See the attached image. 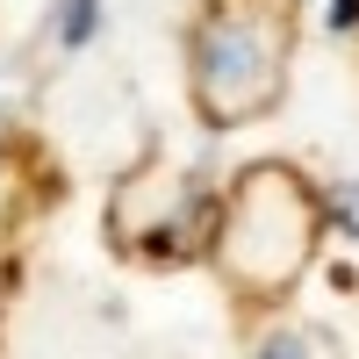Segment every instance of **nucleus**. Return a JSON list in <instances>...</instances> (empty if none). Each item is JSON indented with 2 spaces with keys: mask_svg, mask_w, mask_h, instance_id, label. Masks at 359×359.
I'll return each mask as SVG.
<instances>
[{
  "mask_svg": "<svg viewBox=\"0 0 359 359\" xmlns=\"http://www.w3.org/2000/svg\"><path fill=\"white\" fill-rule=\"evenodd\" d=\"M323 223H331V208H323L316 180L287 158H259L223 187L216 216H208V266L230 287V302L280 309L316 266Z\"/></svg>",
  "mask_w": 359,
  "mask_h": 359,
  "instance_id": "f257e3e1",
  "label": "nucleus"
},
{
  "mask_svg": "<svg viewBox=\"0 0 359 359\" xmlns=\"http://www.w3.org/2000/svg\"><path fill=\"white\" fill-rule=\"evenodd\" d=\"M302 0H201L187 22V108L208 130H252L287 101Z\"/></svg>",
  "mask_w": 359,
  "mask_h": 359,
  "instance_id": "f03ea898",
  "label": "nucleus"
},
{
  "mask_svg": "<svg viewBox=\"0 0 359 359\" xmlns=\"http://www.w3.org/2000/svg\"><path fill=\"white\" fill-rule=\"evenodd\" d=\"M108 245L130 252V259H194L208 245L194 180L130 172L123 187H115V201H108Z\"/></svg>",
  "mask_w": 359,
  "mask_h": 359,
  "instance_id": "7ed1b4c3",
  "label": "nucleus"
},
{
  "mask_svg": "<svg viewBox=\"0 0 359 359\" xmlns=\"http://www.w3.org/2000/svg\"><path fill=\"white\" fill-rule=\"evenodd\" d=\"M252 359H338V338L323 323H302V316H280L252 338Z\"/></svg>",
  "mask_w": 359,
  "mask_h": 359,
  "instance_id": "20e7f679",
  "label": "nucleus"
},
{
  "mask_svg": "<svg viewBox=\"0 0 359 359\" xmlns=\"http://www.w3.org/2000/svg\"><path fill=\"white\" fill-rule=\"evenodd\" d=\"M323 208H331L338 223H352V237H359V180H345V187H331V201H323Z\"/></svg>",
  "mask_w": 359,
  "mask_h": 359,
  "instance_id": "39448f33",
  "label": "nucleus"
},
{
  "mask_svg": "<svg viewBox=\"0 0 359 359\" xmlns=\"http://www.w3.org/2000/svg\"><path fill=\"white\" fill-rule=\"evenodd\" d=\"M86 29H94V0H65V43L72 50L86 43Z\"/></svg>",
  "mask_w": 359,
  "mask_h": 359,
  "instance_id": "423d86ee",
  "label": "nucleus"
},
{
  "mask_svg": "<svg viewBox=\"0 0 359 359\" xmlns=\"http://www.w3.org/2000/svg\"><path fill=\"white\" fill-rule=\"evenodd\" d=\"M331 22H338V29H359V0H338V8H331Z\"/></svg>",
  "mask_w": 359,
  "mask_h": 359,
  "instance_id": "0eeeda50",
  "label": "nucleus"
}]
</instances>
